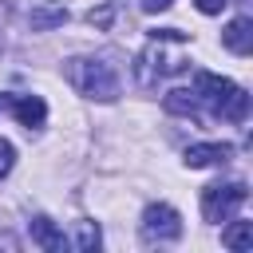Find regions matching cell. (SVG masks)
<instances>
[{
    "mask_svg": "<svg viewBox=\"0 0 253 253\" xmlns=\"http://www.w3.org/2000/svg\"><path fill=\"white\" fill-rule=\"evenodd\" d=\"M12 111H16V119H20L28 130L43 126V119H47V103H43L40 95H20V99H12Z\"/></svg>",
    "mask_w": 253,
    "mask_h": 253,
    "instance_id": "cell-10",
    "label": "cell"
},
{
    "mask_svg": "<svg viewBox=\"0 0 253 253\" xmlns=\"http://www.w3.org/2000/svg\"><path fill=\"white\" fill-rule=\"evenodd\" d=\"M233 87H237V83H229V79H221V75H213V71H198V75H194V95L206 99L210 107H217Z\"/></svg>",
    "mask_w": 253,
    "mask_h": 253,
    "instance_id": "cell-7",
    "label": "cell"
},
{
    "mask_svg": "<svg viewBox=\"0 0 253 253\" xmlns=\"http://www.w3.org/2000/svg\"><path fill=\"white\" fill-rule=\"evenodd\" d=\"M174 0H142V12H166Z\"/></svg>",
    "mask_w": 253,
    "mask_h": 253,
    "instance_id": "cell-18",
    "label": "cell"
},
{
    "mask_svg": "<svg viewBox=\"0 0 253 253\" xmlns=\"http://www.w3.org/2000/svg\"><path fill=\"white\" fill-rule=\"evenodd\" d=\"M194 4H198V12H206V16H217V12H221L229 0H194Z\"/></svg>",
    "mask_w": 253,
    "mask_h": 253,
    "instance_id": "cell-17",
    "label": "cell"
},
{
    "mask_svg": "<svg viewBox=\"0 0 253 253\" xmlns=\"http://www.w3.org/2000/svg\"><path fill=\"white\" fill-rule=\"evenodd\" d=\"M99 245H103V233H99V225H95V221H79V233H75V249L91 253V249H99Z\"/></svg>",
    "mask_w": 253,
    "mask_h": 253,
    "instance_id": "cell-14",
    "label": "cell"
},
{
    "mask_svg": "<svg viewBox=\"0 0 253 253\" xmlns=\"http://www.w3.org/2000/svg\"><path fill=\"white\" fill-rule=\"evenodd\" d=\"M142 237L146 241H178L182 237V217L174 206L166 202H154L142 210Z\"/></svg>",
    "mask_w": 253,
    "mask_h": 253,
    "instance_id": "cell-3",
    "label": "cell"
},
{
    "mask_svg": "<svg viewBox=\"0 0 253 253\" xmlns=\"http://www.w3.org/2000/svg\"><path fill=\"white\" fill-rule=\"evenodd\" d=\"M221 43H225L229 51H237V55H249V51H253V20H249V16L229 20V28L221 32Z\"/></svg>",
    "mask_w": 253,
    "mask_h": 253,
    "instance_id": "cell-8",
    "label": "cell"
},
{
    "mask_svg": "<svg viewBox=\"0 0 253 253\" xmlns=\"http://www.w3.org/2000/svg\"><path fill=\"white\" fill-rule=\"evenodd\" d=\"M67 20H71V12H67L59 0H40V4H32V12H28L32 32H51V28H63Z\"/></svg>",
    "mask_w": 253,
    "mask_h": 253,
    "instance_id": "cell-4",
    "label": "cell"
},
{
    "mask_svg": "<svg viewBox=\"0 0 253 253\" xmlns=\"http://www.w3.org/2000/svg\"><path fill=\"white\" fill-rule=\"evenodd\" d=\"M111 16H115V4H103V8H91V12H87V20H91L95 28H107Z\"/></svg>",
    "mask_w": 253,
    "mask_h": 253,
    "instance_id": "cell-16",
    "label": "cell"
},
{
    "mask_svg": "<svg viewBox=\"0 0 253 253\" xmlns=\"http://www.w3.org/2000/svg\"><path fill=\"white\" fill-rule=\"evenodd\" d=\"M221 119H229V123H245V115H249V95L241 91V87H233L217 107H213Z\"/></svg>",
    "mask_w": 253,
    "mask_h": 253,
    "instance_id": "cell-11",
    "label": "cell"
},
{
    "mask_svg": "<svg viewBox=\"0 0 253 253\" xmlns=\"http://www.w3.org/2000/svg\"><path fill=\"white\" fill-rule=\"evenodd\" d=\"M245 198H249V190H245V182H217V186H206L202 190V217L206 221H229L241 206H245Z\"/></svg>",
    "mask_w": 253,
    "mask_h": 253,
    "instance_id": "cell-2",
    "label": "cell"
},
{
    "mask_svg": "<svg viewBox=\"0 0 253 253\" xmlns=\"http://www.w3.org/2000/svg\"><path fill=\"white\" fill-rule=\"evenodd\" d=\"M67 75L79 87V95H87V99H99V103H115L119 99V75L103 59H71Z\"/></svg>",
    "mask_w": 253,
    "mask_h": 253,
    "instance_id": "cell-1",
    "label": "cell"
},
{
    "mask_svg": "<svg viewBox=\"0 0 253 253\" xmlns=\"http://www.w3.org/2000/svg\"><path fill=\"white\" fill-rule=\"evenodd\" d=\"M221 245H229V249H237V253H249V249H253V225H249V221H233V225L221 233Z\"/></svg>",
    "mask_w": 253,
    "mask_h": 253,
    "instance_id": "cell-13",
    "label": "cell"
},
{
    "mask_svg": "<svg viewBox=\"0 0 253 253\" xmlns=\"http://www.w3.org/2000/svg\"><path fill=\"white\" fill-rule=\"evenodd\" d=\"M162 107H166L170 115H190V119H198V95H194V91H186V87H174V91H166Z\"/></svg>",
    "mask_w": 253,
    "mask_h": 253,
    "instance_id": "cell-12",
    "label": "cell"
},
{
    "mask_svg": "<svg viewBox=\"0 0 253 253\" xmlns=\"http://www.w3.org/2000/svg\"><path fill=\"white\" fill-rule=\"evenodd\" d=\"M28 233H32V241H36L40 249H47V253H63V249H67V241H63V233L55 229L51 217H32V221H28Z\"/></svg>",
    "mask_w": 253,
    "mask_h": 253,
    "instance_id": "cell-9",
    "label": "cell"
},
{
    "mask_svg": "<svg viewBox=\"0 0 253 253\" xmlns=\"http://www.w3.org/2000/svg\"><path fill=\"white\" fill-rule=\"evenodd\" d=\"M233 154V146H225V142H194L190 150H186V166L190 170H202V166H217V162H225Z\"/></svg>",
    "mask_w": 253,
    "mask_h": 253,
    "instance_id": "cell-6",
    "label": "cell"
},
{
    "mask_svg": "<svg viewBox=\"0 0 253 253\" xmlns=\"http://www.w3.org/2000/svg\"><path fill=\"white\" fill-rule=\"evenodd\" d=\"M166 71H174V63H166V55L158 51V40L138 55V63H134V75H138V83L142 87H154L158 83V75H166Z\"/></svg>",
    "mask_w": 253,
    "mask_h": 253,
    "instance_id": "cell-5",
    "label": "cell"
},
{
    "mask_svg": "<svg viewBox=\"0 0 253 253\" xmlns=\"http://www.w3.org/2000/svg\"><path fill=\"white\" fill-rule=\"evenodd\" d=\"M12 166H16V146H12L8 138H0V178L12 174Z\"/></svg>",
    "mask_w": 253,
    "mask_h": 253,
    "instance_id": "cell-15",
    "label": "cell"
}]
</instances>
